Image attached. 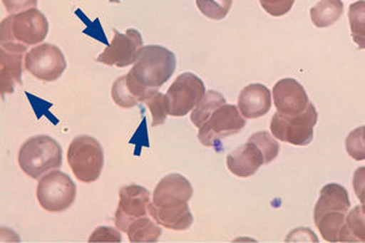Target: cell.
Segmentation results:
<instances>
[{"label": "cell", "mask_w": 365, "mask_h": 243, "mask_svg": "<svg viewBox=\"0 0 365 243\" xmlns=\"http://www.w3.org/2000/svg\"><path fill=\"white\" fill-rule=\"evenodd\" d=\"M194 190L187 177L170 174L158 182L148 212L158 225L173 231L187 230L194 223L187 202Z\"/></svg>", "instance_id": "6da1fadb"}, {"label": "cell", "mask_w": 365, "mask_h": 243, "mask_svg": "<svg viewBox=\"0 0 365 243\" xmlns=\"http://www.w3.org/2000/svg\"><path fill=\"white\" fill-rule=\"evenodd\" d=\"M177 66L175 55L161 46H143L134 62L132 70L127 73L134 84L144 91L158 89L170 81Z\"/></svg>", "instance_id": "7a4b0ae2"}, {"label": "cell", "mask_w": 365, "mask_h": 243, "mask_svg": "<svg viewBox=\"0 0 365 243\" xmlns=\"http://www.w3.org/2000/svg\"><path fill=\"white\" fill-rule=\"evenodd\" d=\"M17 160L22 172L37 180L48 172L61 167L63 149L51 136H32L22 144Z\"/></svg>", "instance_id": "3957f363"}, {"label": "cell", "mask_w": 365, "mask_h": 243, "mask_svg": "<svg viewBox=\"0 0 365 243\" xmlns=\"http://www.w3.org/2000/svg\"><path fill=\"white\" fill-rule=\"evenodd\" d=\"M49 32V22L46 15L38 9H29L22 13L11 14L1 21L0 41L1 44L37 46L46 39Z\"/></svg>", "instance_id": "277c9868"}, {"label": "cell", "mask_w": 365, "mask_h": 243, "mask_svg": "<svg viewBox=\"0 0 365 243\" xmlns=\"http://www.w3.org/2000/svg\"><path fill=\"white\" fill-rule=\"evenodd\" d=\"M67 162L79 182L91 184L99 179L104 168V150L94 138L77 136L67 150Z\"/></svg>", "instance_id": "5b68a950"}, {"label": "cell", "mask_w": 365, "mask_h": 243, "mask_svg": "<svg viewBox=\"0 0 365 243\" xmlns=\"http://www.w3.org/2000/svg\"><path fill=\"white\" fill-rule=\"evenodd\" d=\"M318 122V112L313 103L296 115H285L277 112L270 120L272 135L294 146H307L313 141L314 127Z\"/></svg>", "instance_id": "8992f818"}, {"label": "cell", "mask_w": 365, "mask_h": 243, "mask_svg": "<svg viewBox=\"0 0 365 243\" xmlns=\"http://www.w3.org/2000/svg\"><path fill=\"white\" fill-rule=\"evenodd\" d=\"M75 182L58 169L51 170L39 180L37 200L43 210L49 213H63L76 201Z\"/></svg>", "instance_id": "52a82bcc"}, {"label": "cell", "mask_w": 365, "mask_h": 243, "mask_svg": "<svg viewBox=\"0 0 365 243\" xmlns=\"http://www.w3.org/2000/svg\"><path fill=\"white\" fill-rule=\"evenodd\" d=\"M246 125V120L237 106L222 105L213 111L206 123L199 128V141L206 148H213L220 141L240 133Z\"/></svg>", "instance_id": "ba28073f"}, {"label": "cell", "mask_w": 365, "mask_h": 243, "mask_svg": "<svg viewBox=\"0 0 365 243\" xmlns=\"http://www.w3.org/2000/svg\"><path fill=\"white\" fill-rule=\"evenodd\" d=\"M206 94L205 84L197 76L190 72L178 76L168 88L166 106L172 117H184L196 108Z\"/></svg>", "instance_id": "9c48e42d"}, {"label": "cell", "mask_w": 365, "mask_h": 243, "mask_svg": "<svg viewBox=\"0 0 365 243\" xmlns=\"http://www.w3.org/2000/svg\"><path fill=\"white\" fill-rule=\"evenodd\" d=\"M63 51L53 44H41L29 50L25 56V68L31 75L44 82L58 81L66 70Z\"/></svg>", "instance_id": "30bf717a"}, {"label": "cell", "mask_w": 365, "mask_h": 243, "mask_svg": "<svg viewBox=\"0 0 365 243\" xmlns=\"http://www.w3.org/2000/svg\"><path fill=\"white\" fill-rule=\"evenodd\" d=\"M143 48V37L137 29H129L125 33L115 31L111 44L98 56L96 61L106 66H116L120 68L130 66L137 61L138 55Z\"/></svg>", "instance_id": "8fae6325"}, {"label": "cell", "mask_w": 365, "mask_h": 243, "mask_svg": "<svg viewBox=\"0 0 365 243\" xmlns=\"http://www.w3.org/2000/svg\"><path fill=\"white\" fill-rule=\"evenodd\" d=\"M120 202L115 213V224L117 229L125 232L129 224L135 219L149 215L148 207L150 195L143 186L127 185L120 189Z\"/></svg>", "instance_id": "7c38bea8"}, {"label": "cell", "mask_w": 365, "mask_h": 243, "mask_svg": "<svg viewBox=\"0 0 365 243\" xmlns=\"http://www.w3.org/2000/svg\"><path fill=\"white\" fill-rule=\"evenodd\" d=\"M273 100L277 111L285 115H299L309 103L302 84L294 78L282 79L274 86Z\"/></svg>", "instance_id": "4fadbf2b"}, {"label": "cell", "mask_w": 365, "mask_h": 243, "mask_svg": "<svg viewBox=\"0 0 365 243\" xmlns=\"http://www.w3.org/2000/svg\"><path fill=\"white\" fill-rule=\"evenodd\" d=\"M26 46L1 44L0 49V88L1 95L13 94L16 86H21L22 62L25 61Z\"/></svg>", "instance_id": "5bb4252c"}, {"label": "cell", "mask_w": 365, "mask_h": 243, "mask_svg": "<svg viewBox=\"0 0 365 243\" xmlns=\"http://www.w3.org/2000/svg\"><path fill=\"white\" fill-rule=\"evenodd\" d=\"M272 108V95L264 84L255 83L244 88L237 99V108L247 120H257L266 115Z\"/></svg>", "instance_id": "9a60e30c"}, {"label": "cell", "mask_w": 365, "mask_h": 243, "mask_svg": "<svg viewBox=\"0 0 365 243\" xmlns=\"http://www.w3.org/2000/svg\"><path fill=\"white\" fill-rule=\"evenodd\" d=\"M263 165V153L257 145L250 140L227 157V167L237 177H252Z\"/></svg>", "instance_id": "2e32d148"}, {"label": "cell", "mask_w": 365, "mask_h": 243, "mask_svg": "<svg viewBox=\"0 0 365 243\" xmlns=\"http://www.w3.org/2000/svg\"><path fill=\"white\" fill-rule=\"evenodd\" d=\"M351 207L349 191L339 184H328L320 190V197L314 208V220L329 212L347 213Z\"/></svg>", "instance_id": "e0dca14e"}, {"label": "cell", "mask_w": 365, "mask_h": 243, "mask_svg": "<svg viewBox=\"0 0 365 243\" xmlns=\"http://www.w3.org/2000/svg\"><path fill=\"white\" fill-rule=\"evenodd\" d=\"M146 91L138 87L127 76H122L113 83L111 96L117 106L122 108H135L138 103H143Z\"/></svg>", "instance_id": "ac0fdd59"}, {"label": "cell", "mask_w": 365, "mask_h": 243, "mask_svg": "<svg viewBox=\"0 0 365 243\" xmlns=\"http://www.w3.org/2000/svg\"><path fill=\"white\" fill-rule=\"evenodd\" d=\"M346 215L344 212H329L314 220L320 235L328 242H346Z\"/></svg>", "instance_id": "d6986e66"}, {"label": "cell", "mask_w": 365, "mask_h": 243, "mask_svg": "<svg viewBox=\"0 0 365 243\" xmlns=\"http://www.w3.org/2000/svg\"><path fill=\"white\" fill-rule=\"evenodd\" d=\"M344 13V3L341 0H320L311 9V20L318 29H328L340 20Z\"/></svg>", "instance_id": "ffe728a7"}, {"label": "cell", "mask_w": 365, "mask_h": 243, "mask_svg": "<svg viewBox=\"0 0 365 243\" xmlns=\"http://www.w3.org/2000/svg\"><path fill=\"white\" fill-rule=\"evenodd\" d=\"M127 235L130 242H158L161 236V227L153 222L149 215L138 218L129 224L127 227Z\"/></svg>", "instance_id": "44dd1931"}, {"label": "cell", "mask_w": 365, "mask_h": 243, "mask_svg": "<svg viewBox=\"0 0 365 243\" xmlns=\"http://www.w3.org/2000/svg\"><path fill=\"white\" fill-rule=\"evenodd\" d=\"M225 103V98L220 93L215 91H207L201 101L196 105V108L191 112V122L197 128H201L213 111Z\"/></svg>", "instance_id": "7402d4cb"}, {"label": "cell", "mask_w": 365, "mask_h": 243, "mask_svg": "<svg viewBox=\"0 0 365 243\" xmlns=\"http://www.w3.org/2000/svg\"><path fill=\"white\" fill-rule=\"evenodd\" d=\"M364 205H361L346 215V242H364Z\"/></svg>", "instance_id": "603a6c76"}, {"label": "cell", "mask_w": 365, "mask_h": 243, "mask_svg": "<svg viewBox=\"0 0 365 243\" xmlns=\"http://www.w3.org/2000/svg\"><path fill=\"white\" fill-rule=\"evenodd\" d=\"M365 1L359 0L351 5L349 10V26L353 41L359 49H364L365 29H364Z\"/></svg>", "instance_id": "cb8c5ba5"}, {"label": "cell", "mask_w": 365, "mask_h": 243, "mask_svg": "<svg viewBox=\"0 0 365 243\" xmlns=\"http://www.w3.org/2000/svg\"><path fill=\"white\" fill-rule=\"evenodd\" d=\"M153 115V127H158L166 122L167 106L166 96L158 91V89H148L144 101Z\"/></svg>", "instance_id": "d4e9b609"}, {"label": "cell", "mask_w": 365, "mask_h": 243, "mask_svg": "<svg viewBox=\"0 0 365 243\" xmlns=\"http://www.w3.org/2000/svg\"><path fill=\"white\" fill-rule=\"evenodd\" d=\"M200 13L210 20H223L232 9V0H196Z\"/></svg>", "instance_id": "484cf974"}, {"label": "cell", "mask_w": 365, "mask_h": 243, "mask_svg": "<svg viewBox=\"0 0 365 243\" xmlns=\"http://www.w3.org/2000/svg\"><path fill=\"white\" fill-rule=\"evenodd\" d=\"M249 140L257 145L261 150L264 157V165H269L280 152V145L268 132L255 133L252 136H250Z\"/></svg>", "instance_id": "4316f807"}, {"label": "cell", "mask_w": 365, "mask_h": 243, "mask_svg": "<svg viewBox=\"0 0 365 243\" xmlns=\"http://www.w3.org/2000/svg\"><path fill=\"white\" fill-rule=\"evenodd\" d=\"M364 125L349 133L346 139V151L356 161H364Z\"/></svg>", "instance_id": "83f0119b"}, {"label": "cell", "mask_w": 365, "mask_h": 243, "mask_svg": "<svg viewBox=\"0 0 365 243\" xmlns=\"http://www.w3.org/2000/svg\"><path fill=\"white\" fill-rule=\"evenodd\" d=\"M263 10L270 16L280 17L290 13L295 0H258Z\"/></svg>", "instance_id": "f1b7e54d"}, {"label": "cell", "mask_w": 365, "mask_h": 243, "mask_svg": "<svg viewBox=\"0 0 365 243\" xmlns=\"http://www.w3.org/2000/svg\"><path fill=\"white\" fill-rule=\"evenodd\" d=\"M1 3L8 13L17 14L36 8L38 0H1Z\"/></svg>", "instance_id": "f546056e"}, {"label": "cell", "mask_w": 365, "mask_h": 243, "mask_svg": "<svg viewBox=\"0 0 365 243\" xmlns=\"http://www.w3.org/2000/svg\"><path fill=\"white\" fill-rule=\"evenodd\" d=\"M94 241H100V242H103V241L120 242V235L115 229H111V227H99V229H96L93 232V235L89 239V242H94Z\"/></svg>", "instance_id": "4dcf8cb0"}]
</instances>
